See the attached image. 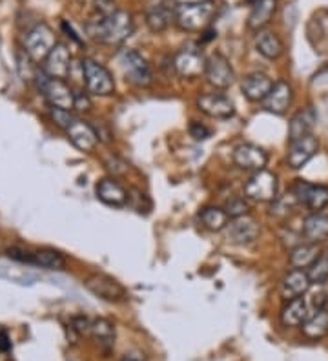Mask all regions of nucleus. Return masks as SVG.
<instances>
[{
  "mask_svg": "<svg viewBox=\"0 0 328 361\" xmlns=\"http://www.w3.org/2000/svg\"><path fill=\"white\" fill-rule=\"evenodd\" d=\"M121 66L124 70V75L131 84L146 88L153 82V73L146 59L135 49H124L121 53Z\"/></svg>",
  "mask_w": 328,
  "mask_h": 361,
  "instance_id": "6e6552de",
  "label": "nucleus"
},
{
  "mask_svg": "<svg viewBox=\"0 0 328 361\" xmlns=\"http://www.w3.org/2000/svg\"><path fill=\"white\" fill-rule=\"evenodd\" d=\"M190 135H192L195 141H206V139L212 135V130L206 128L205 124L201 123H193L192 126H190Z\"/></svg>",
  "mask_w": 328,
  "mask_h": 361,
  "instance_id": "e433bc0d",
  "label": "nucleus"
},
{
  "mask_svg": "<svg viewBox=\"0 0 328 361\" xmlns=\"http://www.w3.org/2000/svg\"><path fill=\"white\" fill-rule=\"evenodd\" d=\"M121 361H146V356L140 350H131V353H126Z\"/></svg>",
  "mask_w": 328,
  "mask_h": 361,
  "instance_id": "79ce46f5",
  "label": "nucleus"
},
{
  "mask_svg": "<svg viewBox=\"0 0 328 361\" xmlns=\"http://www.w3.org/2000/svg\"><path fill=\"white\" fill-rule=\"evenodd\" d=\"M57 37L55 31L48 26L46 23H39L28 31L26 39H24V48H26V55L33 62H44L48 57L51 49L57 46Z\"/></svg>",
  "mask_w": 328,
  "mask_h": 361,
  "instance_id": "20e7f679",
  "label": "nucleus"
},
{
  "mask_svg": "<svg viewBox=\"0 0 328 361\" xmlns=\"http://www.w3.org/2000/svg\"><path fill=\"white\" fill-rule=\"evenodd\" d=\"M324 73H328V68H327V70H324Z\"/></svg>",
  "mask_w": 328,
  "mask_h": 361,
  "instance_id": "a18cd8bd",
  "label": "nucleus"
},
{
  "mask_svg": "<svg viewBox=\"0 0 328 361\" xmlns=\"http://www.w3.org/2000/svg\"><path fill=\"white\" fill-rule=\"evenodd\" d=\"M75 108L79 111H87L92 108V102L84 93H75Z\"/></svg>",
  "mask_w": 328,
  "mask_h": 361,
  "instance_id": "ea45409f",
  "label": "nucleus"
},
{
  "mask_svg": "<svg viewBox=\"0 0 328 361\" xmlns=\"http://www.w3.org/2000/svg\"><path fill=\"white\" fill-rule=\"evenodd\" d=\"M320 256L321 250L317 245H314V243H301V245L290 250V264H292L293 269L305 270Z\"/></svg>",
  "mask_w": 328,
  "mask_h": 361,
  "instance_id": "c85d7f7f",
  "label": "nucleus"
},
{
  "mask_svg": "<svg viewBox=\"0 0 328 361\" xmlns=\"http://www.w3.org/2000/svg\"><path fill=\"white\" fill-rule=\"evenodd\" d=\"M303 235L308 243H323L328 239V216L324 214H310L303 223Z\"/></svg>",
  "mask_w": 328,
  "mask_h": 361,
  "instance_id": "cd10ccee",
  "label": "nucleus"
},
{
  "mask_svg": "<svg viewBox=\"0 0 328 361\" xmlns=\"http://www.w3.org/2000/svg\"><path fill=\"white\" fill-rule=\"evenodd\" d=\"M26 263L46 270H64L66 257L62 256L61 252L51 250V248H40V250L35 252L28 250Z\"/></svg>",
  "mask_w": 328,
  "mask_h": 361,
  "instance_id": "a878e982",
  "label": "nucleus"
},
{
  "mask_svg": "<svg viewBox=\"0 0 328 361\" xmlns=\"http://www.w3.org/2000/svg\"><path fill=\"white\" fill-rule=\"evenodd\" d=\"M95 192L97 197L108 207H124L130 201V192L121 183H117L115 179H109V177L99 180Z\"/></svg>",
  "mask_w": 328,
  "mask_h": 361,
  "instance_id": "412c9836",
  "label": "nucleus"
},
{
  "mask_svg": "<svg viewBox=\"0 0 328 361\" xmlns=\"http://www.w3.org/2000/svg\"><path fill=\"white\" fill-rule=\"evenodd\" d=\"M92 2L101 15H111L117 11L115 9V0H92Z\"/></svg>",
  "mask_w": 328,
  "mask_h": 361,
  "instance_id": "4c0bfd02",
  "label": "nucleus"
},
{
  "mask_svg": "<svg viewBox=\"0 0 328 361\" xmlns=\"http://www.w3.org/2000/svg\"><path fill=\"white\" fill-rule=\"evenodd\" d=\"M42 71L53 79L66 80L71 71V53L68 46L59 42L42 62Z\"/></svg>",
  "mask_w": 328,
  "mask_h": 361,
  "instance_id": "2eb2a0df",
  "label": "nucleus"
},
{
  "mask_svg": "<svg viewBox=\"0 0 328 361\" xmlns=\"http://www.w3.org/2000/svg\"><path fill=\"white\" fill-rule=\"evenodd\" d=\"M320 150V142L314 135L303 137L298 141L290 142L288 155H286V161H288V166L293 170H299V168L305 166L315 154Z\"/></svg>",
  "mask_w": 328,
  "mask_h": 361,
  "instance_id": "a211bd4d",
  "label": "nucleus"
},
{
  "mask_svg": "<svg viewBox=\"0 0 328 361\" xmlns=\"http://www.w3.org/2000/svg\"><path fill=\"white\" fill-rule=\"evenodd\" d=\"M84 286L87 290L95 294L97 298H101L104 301H111V303H117V301H126L128 292L117 279L109 278L106 274H92L84 279Z\"/></svg>",
  "mask_w": 328,
  "mask_h": 361,
  "instance_id": "1a4fd4ad",
  "label": "nucleus"
},
{
  "mask_svg": "<svg viewBox=\"0 0 328 361\" xmlns=\"http://www.w3.org/2000/svg\"><path fill=\"white\" fill-rule=\"evenodd\" d=\"M197 108L212 119H230L236 114V106L223 93H205L197 99Z\"/></svg>",
  "mask_w": 328,
  "mask_h": 361,
  "instance_id": "ddd939ff",
  "label": "nucleus"
},
{
  "mask_svg": "<svg viewBox=\"0 0 328 361\" xmlns=\"http://www.w3.org/2000/svg\"><path fill=\"white\" fill-rule=\"evenodd\" d=\"M274 80L267 73H250L241 82V92L250 102H262L268 97V93L274 88Z\"/></svg>",
  "mask_w": 328,
  "mask_h": 361,
  "instance_id": "6ab92c4d",
  "label": "nucleus"
},
{
  "mask_svg": "<svg viewBox=\"0 0 328 361\" xmlns=\"http://www.w3.org/2000/svg\"><path fill=\"white\" fill-rule=\"evenodd\" d=\"M35 82L39 86L40 93L44 99L49 102L51 108H59V110L71 111L75 108V92L66 84V80L53 79V77L46 75L42 70H39L35 77Z\"/></svg>",
  "mask_w": 328,
  "mask_h": 361,
  "instance_id": "7ed1b4c3",
  "label": "nucleus"
},
{
  "mask_svg": "<svg viewBox=\"0 0 328 361\" xmlns=\"http://www.w3.org/2000/svg\"><path fill=\"white\" fill-rule=\"evenodd\" d=\"M224 212L228 214L230 219H237V217L248 216L250 212V203L246 197H232L224 207Z\"/></svg>",
  "mask_w": 328,
  "mask_h": 361,
  "instance_id": "f704fd0d",
  "label": "nucleus"
},
{
  "mask_svg": "<svg viewBox=\"0 0 328 361\" xmlns=\"http://www.w3.org/2000/svg\"><path fill=\"white\" fill-rule=\"evenodd\" d=\"M312 309L306 298H296V300H290L284 303V307L281 309V323L284 326H301L303 323L312 316Z\"/></svg>",
  "mask_w": 328,
  "mask_h": 361,
  "instance_id": "4be33fe9",
  "label": "nucleus"
},
{
  "mask_svg": "<svg viewBox=\"0 0 328 361\" xmlns=\"http://www.w3.org/2000/svg\"><path fill=\"white\" fill-rule=\"evenodd\" d=\"M217 13L215 0H195V2H183L175 9V24L183 31L197 33L210 26L212 18Z\"/></svg>",
  "mask_w": 328,
  "mask_h": 361,
  "instance_id": "f03ea898",
  "label": "nucleus"
},
{
  "mask_svg": "<svg viewBox=\"0 0 328 361\" xmlns=\"http://www.w3.org/2000/svg\"><path fill=\"white\" fill-rule=\"evenodd\" d=\"M248 2H250V4H252V6H254L255 2H257V0H248Z\"/></svg>",
  "mask_w": 328,
  "mask_h": 361,
  "instance_id": "c03bdc74",
  "label": "nucleus"
},
{
  "mask_svg": "<svg viewBox=\"0 0 328 361\" xmlns=\"http://www.w3.org/2000/svg\"><path fill=\"white\" fill-rule=\"evenodd\" d=\"M259 232H261L259 225L248 216L232 219L224 228V235H226L228 241L233 243V245H241V247L252 245L259 238Z\"/></svg>",
  "mask_w": 328,
  "mask_h": 361,
  "instance_id": "4468645a",
  "label": "nucleus"
},
{
  "mask_svg": "<svg viewBox=\"0 0 328 361\" xmlns=\"http://www.w3.org/2000/svg\"><path fill=\"white\" fill-rule=\"evenodd\" d=\"M92 336L102 350H111L115 345V326L108 319H95L92 322Z\"/></svg>",
  "mask_w": 328,
  "mask_h": 361,
  "instance_id": "7c9ffc66",
  "label": "nucleus"
},
{
  "mask_svg": "<svg viewBox=\"0 0 328 361\" xmlns=\"http://www.w3.org/2000/svg\"><path fill=\"white\" fill-rule=\"evenodd\" d=\"M51 119H53V123L57 124V126H61L62 130H66L68 126H70L71 121H73L75 117L71 115V111L59 110V108H51Z\"/></svg>",
  "mask_w": 328,
  "mask_h": 361,
  "instance_id": "c9c22d12",
  "label": "nucleus"
},
{
  "mask_svg": "<svg viewBox=\"0 0 328 361\" xmlns=\"http://www.w3.org/2000/svg\"><path fill=\"white\" fill-rule=\"evenodd\" d=\"M255 48L261 53L262 57L268 59V61H277L284 53V44L283 40L279 39L277 33L274 31L261 30L257 31V37H255Z\"/></svg>",
  "mask_w": 328,
  "mask_h": 361,
  "instance_id": "393cba45",
  "label": "nucleus"
},
{
  "mask_svg": "<svg viewBox=\"0 0 328 361\" xmlns=\"http://www.w3.org/2000/svg\"><path fill=\"white\" fill-rule=\"evenodd\" d=\"M9 350H11V339L8 332L0 331V353H9Z\"/></svg>",
  "mask_w": 328,
  "mask_h": 361,
  "instance_id": "a19ab883",
  "label": "nucleus"
},
{
  "mask_svg": "<svg viewBox=\"0 0 328 361\" xmlns=\"http://www.w3.org/2000/svg\"><path fill=\"white\" fill-rule=\"evenodd\" d=\"M205 77L217 90H228L236 82V71H233L230 61L224 55H221V53H214L208 59Z\"/></svg>",
  "mask_w": 328,
  "mask_h": 361,
  "instance_id": "9b49d317",
  "label": "nucleus"
},
{
  "mask_svg": "<svg viewBox=\"0 0 328 361\" xmlns=\"http://www.w3.org/2000/svg\"><path fill=\"white\" fill-rule=\"evenodd\" d=\"M83 75L87 93L97 95V97H109L115 93L114 77L101 62L93 61V59H84Z\"/></svg>",
  "mask_w": 328,
  "mask_h": 361,
  "instance_id": "39448f33",
  "label": "nucleus"
},
{
  "mask_svg": "<svg viewBox=\"0 0 328 361\" xmlns=\"http://www.w3.org/2000/svg\"><path fill=\"white\" fill-rule=\"evenodd\" d=\"M175 9H177V6L171 4L170 0L152 6L146 13V24H148L150 31L162 33L164 30H168V26L175 20Z\"/></svg>",
  "mask_w": 328,
  "mask_h": 361,
  "instance_id": "5701e85b",
  "label": "nucleus"
},
{
  "mask_svg": "<svg viewBox=\"0 0 328 361\" xmlns=\"http://www.w3.org/2000/svg\"><path fill=\"white\" fill-rule=\"evenodd\" d=\"M277 176L274 172L259 170L252 173L248 180L245 183V197L254 203H272L277 199Z\"/></svg>",
  "mask_w": 328,
  "mask_h": 361,
  "instance_id": "423d86ee",
  "label": "nucleus"
},
{
  "mask_svg": "<svg viewBox=\"0 0 328 361\" xmlns=\"http://www.w3.org/2000/svg\"><path fill=\"white\" fill-rule=\"evenodd\" d=\"M293 195L298 197L299 204L306 207L312 214H320L328 207V186L312 185L299 179L292 188Z\"/></svg>",
  "mask_w": 328,
  "mask_h": 361,
  "instance_id": "9d476101",
  "label": "nucleus"
},
{
  "mask_svg": "<svg viewBox=\"0 0 328 361\" xmlns=\"http://www.w3.org/2000/svg\"><path fill=\"white\" fill-rule=\"evenodd\" d=\"M135 26H133V17L128 11H115L111 15H101L95 20H90L86 24L87 35L93 40L108 46L123 44L128 37H131Z\"/></svg>",
  "mask_w": 328,
  "mask_h": 361,
  "instance_id": "f257e3e1",
  "label": "nucleus"
},
{
  "mask_svg": "<svg viewBox=\"0 0 328 361\" xmlns=\"http://www.w3.org/2000/svg\"><path fill=\"white\" fill-rule=\"evenodd\" d=\"M276 11L277 0H257V2L252 6V11H250L248 27L252 31L265 30V26L270 23L272 17L276 15Z\"/></svg>",
  "mask_w": 328,
  "mask_h": 361,
  "instance_id": "bb28decb",
  "label": "nucleus"
},
{
  "mask_svg": "<svg viewBox=\"0 0 328 361\" xmlns=\"http://www.w3.org/2000/svg\"><path fill=\"white\" fill-rule=\"evenodd\" d=\"M64 132L68 135V139L73 142L75 148L80 152H86V154L95 150L97 145H99V135H97L95 128H93L92 124L77 119V117L71 121V124Z\"/></svg>",
  "mask_w": 328,
  "mask_h": 361,
  "instance_id": "dca6fc26",
  "label": "nucleus"
},
{
  "mask_svg": "<svg viewBox=\"0 0 328 361\" xmlns=\"http://www.w3.org/2000/svg\"><path fill=\"white\" fill-rule=\"evenodd\" d=\"M296 204H299L298 197L293 195V192L286 194L284 197H277L276 201H272V208H270V214L276 217H288L292 214V210L296 208Z\"/></svg>",
  "mask_w": 328,
  "mask_h": 361,
  "instance_id": "72a5a7b5",
  "label": "nucleus"
},
{
  "mask_svg": "<svg viewBox=\"0 0 328 361\" xmlns=\"http://www.w3.org/2000/svg\"><path fill=\"white\" fill-rule=\"evenodd\" d=\"M71 325L79 334H92V322L87 317H75Z\"/></svg>",
  "mask_w": 328,
  "mask_h": 361,
  "instance_id": "58836bf2",
  "label": "nucleus"
},
{
  "mask_svg": "<svg viewBox=\"0 0 328 361\" xmlns=\"http://www.w3.org/2000/svg\"><path fill=\"white\" fill-rule=\"evenodd\" d=\"M315 123H317V114L312 106H306L303 110L293 115L288 124V141H298L303 137L312 135Z\"/></svg>",
  "mask_w": 328,
  "mask_h": 361,
  "instance_id": "b1692460",
  "label": "nucleus"
},
{
  "mask_svg": "<svg viewBox=\"0 0 328 361\" xmlns=\"http://www.w3.org/2000/svg\"><path fill=\"white\" fill-rule=\"evenodd\" d=\"M215 37H217V31H215V30H205V37L201 39V42H202V44H206V42L214 40Z\"/></svg>",
  "mask_w": 328,
  "mask_h": 361,
  "instance_id": "37998d69",
  "label": "nucleus"
},
{
  "mask_svg": "<svg viewBox=\"0 0 328 361\" xmlns=\"http://www.w3.org/2000/svg\"><path fill=\"white\" fill-rule=\"evenodd\" d=\"M233 163H236L237 168L246 170V172H259V170L267 168L268 154L262 150L261 146L245 142V145H239L233 150Z\"/></svg>",
  "mask_w": 328,
  "mask_h": 361,
  "instance_id": "f8f14e48",
  "label": "nucleus"
},
{
  "mask_svg": "<svg viewBox=\"0 0 328 361\" xmlns=\"http://www.w3.org/2000/svg\"><path fill=\"white\" fill-rule=\"evenodd\" d=\"M301 331L308 339H314V341H317V339H323L324 336L328 334V309L327 307L321 310H317L315 314H312V316L308 317V319H306V322L301 325Z\"/></svg>",
  "mask_w": 328,
  "mask_h": 361,
  "instance_id": "c756f323",
  "label": "nucleus"
},
{
  "mask_svg": "<svg viewBox=\"0 0 328 361\" xmlns=\"http://www.w3.org/2000/svg\"><path fill=\"white\" fill-rule=\"evenodd\" d=\"M206 62L208 59L197 46H184L175 53L174 68L177 75L183 79H197V77L205 75Z\"/></svg>",
  "mask_w": 328,
  "mask_h": 361,
  "instance_id": "0eeeda50",
  "label": "nucleus"
},
{
  "mask_svg": "<svg viewBox=\"0 0 328 361\" xmlns=\"http://www.w3.org/2000/svg\"><path fill=\"white\" fill-rule=\"evenodd\" d=\"M293 101V90L286 80H277L268 97L262 101V110L274 115L286 114Z\"/></svg>",
  "mask_w": 328,
  "mask_h": 361,
  "instance_id": "f3484780",
  "label": "nucleus"
},
{
  "mask_svg": "<svg viewBox=\"0 0 328 361\" xmlns=\"http://www.w3.org/2000/svg\"><path fill=\"white\" fill-rule=\"evenodd\" d=\"M312 285H324L328 281V254H321L314 263L306 269Z\"/></svg>",
  "mask_w": 328,
  "mask_h": 361,
  "instance_id": "473e14b6",
  "label": "nucleus"
},
{
  "mask_svg": "<svg viewBox=\"0 0 328 361\" xmlns=\"http://www.w3.org/2000/svg\"><path fill=\"white\" fill-rule=\"evenodd\" d=\"M201 223L205 225V228L212 230V232H223L230 223V217L224 208L208 207L201 212Z\"/></svg>",
  "mask_w": 328,
  "mask_h": 361,
  "instance_id": "2f4dec72",
  "label": "nucleus"
},
{
  "mask_svg": "<svg viewBox=\"0 0 328 361\" xmlns=\"http://www.w3.org/2000/svg\"><path fill=\"white\" fill-rule=\"evenodd\" d=\"M310 286L312 283L310 278H308V274H306V270L293 269L284 276L283 283H281V295H283L284 301L303 298V295L308 294Z\"/></svg>",
  "mask_w": 328,
  "mask_h": 361,
  "instance_id": "aec40b11",
  "label": "nucleus"
}]
</instances>
